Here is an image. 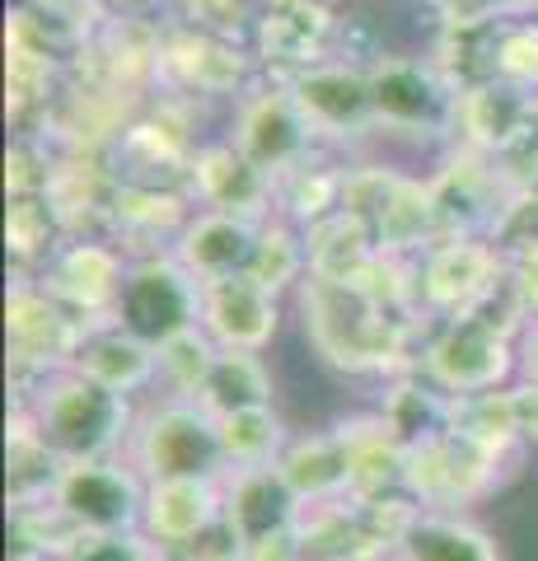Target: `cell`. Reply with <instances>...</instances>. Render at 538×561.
Returning a JSON list of instances; mask_svg holds the SVG:
<instances>
[{
    "label": "cell",
    "mask_w": 538,
    "mask_h": 561,
    "mask_svg": "<svg viewBox=\"0 0 538 561\" xmlns=\"http://www.w3.org/2000/svg\"><path fill=\"white\" fill-rule=\"evenodd\" d=\"M216 360H220V346L211 342V332L197 323L160 346V383L169 389V398H197L206 375L216 370Z\"/></svg>",
    "instance_id": "cell-37"
},
{
    "label": "cell",
    "mask_w": 538,
    "mask_h": 561,
    "mask_svg": "<svg viewBox=\"0 0 538 561\" xmlns=\"http://www.w3.org/2000/svg\"><path fill=\"white\" fill-rule=\"evenodd\" d=\"M5 561H51V557H47L33 538H24V534L10 524V552H5Z\"/></svg>",
    "instance_id": "cell-48"
},
{
    "label": "cell",
    "mask_w": 538,
    "mask_h": 561,
    "mask_svg": "<svg viewBox=\"0 0 538 561\" xmlns=\"http://www.w3.org/2000/svg\"><path fill=\"white\" fill-rule=\"evenodd\" d=\"M276 472H282L286 486L305 505L352 496V459H346V445H342L337 431L295 435L286 445V454L276 459Z\"/></svg>",
    "instance_id": "cell-25"
},
{
    "label": "cell",
    "mask_w": 538,
    "mask_h": 561,
    "mask_svg": "<svg viewBox=\"0 0 538 561\" xmlns=\"http://www.w3.org/2000/svg\"><path fill=\"white\" fill-rule=\"evenodd\" d=\"M286 84L319 140H356L379 127L366 66H356L346 57H328L319 66L300 70V76Z\"/></svg>",
    "instance_id": "cell-12"
},
{
    "label": "cell",
    "mask_w": 538,
    "mask_h": 561,
    "mask_svg": "<svg viewBox=\"0 0 538 561\" xmlns=\"http://www.w3.org/2000/svg\"><path fill=\"white\" fill-rule=\"evenodd\" d=\"M202 412H211L216 421L253 408H272V375L257 351H220L216 370L206 375L202 393L193 398Z\"/></svg>",
    "instance_id": "cell-30"
},
{
    "label": "cell",
    "mask_w": 538,
    "mask_h": 561,
    "mask_svg": "<svg viewBox=\"0 0 538 561\" xmlns=\"http://www.w3.org/2000/svg\"><path fill=\"white\" fill-rule=\"evenodd\" d=\"M506 276V257L492 239H440L416 257L422 309L436 319H463Z\"/></svg>",
    "instance_id": "cell-11"
},
{
    "label": "cell",
    "mask_w": 538,
    "mask_h": 561,
    "mask_svg": "<svg viewBox=\"0 0 538 561\" xmlns=\"http://www.w3.org/2000/svg\"><path fill=\"white\" fill-rule=\"evenodd\" d=\"M220 445H225V459H230V472L272 468L286 454L290 435H286V421L272 408H253V412H234L220 421Z\"/></svg>",
    "instance_id": "cell-33"
},
{
    "label": "cell",
    "mask_w": 538,
    "mask_h": 561,
    "mask_svg": "<svg viewBox=\"0 0 538 561\" xmlns=\"http://www.w3.org/2000/svg\"><path fill=\"white\" fill-rule=\"evenodd\" d=\"M160 66L183 90L197 94H244L249 80L244 51L230 38H216V33H179V38H169L160 51Z\"/></svg>",
    "instance_id": "cell-23"
},
{
    "label": "cell",
    "mask_w": 538,
    "mask_h": 561,
    "mask_svg": "<svg viewBox=\"0 0 538 561\" xmlns=\"http://www.w3.org/2000/svg\"><path fill=\"white\" fill-rule=\"evenodd\" d=\"M455 431H463L468 440L511 454L525 435H519V412H515V393L511 389H492V393H473V398H455Z\"/></svg>",
    "instance_id": "cell-35"
},
{
    "label": "cell",
    "mask_w": 538,
    "mask_h": 561,
    "mask_svg": "<svg viewBox=\"0 0 538 561\" xmlns=\"http://www.w3.org/2000/svg\"><path fill=\"white\" fill-rule=\"evenodd\" d=\"M501 463H506V454L501 449L468 440L463 431L449 426V431L436 435V440L408 449L403 491L422 505V511L459 515L463 505L482 501L501 482Z\"/></svg>",
    "instance_id": "cell-5"
},
{
    "label": "cell",
    "mask_w": 538,
    "mask_h": 561,
    "mask_svg": "<svg viewBox=\"0 0 538 561\" xmlns=\"http://www.w3.org/2000/svg\"><path fill=\"white\" fill-rule=\"evenodd\" d=\"M515 370H519L515 342L482 328L478 319H440V328L422 337V351H416V375H426L449 398L506 389Z\"/></svg>",
    "instance_id": "cell-6"
},
{
    "label": "cell",
    "mask_w": 538,
    "mask_h": 561,
    "mask_svg": "<svg viewBox=\"0 0 538 561\" xmlns=\"http://www.w3.org/2000/svg\"><path fill=\"white\" fill-rule=\"evenodd\" d=\"M455 136L463 150L488 154V160L506 164L538 136V99L515 90L506 80H488L459 94Z\"/></svg>",
    "instance_id": "cell-13"
},
{
    "label": "cell",
    "mask_w": 538,
    "mask_h": 561,
    "mask_svg": "<svg viewBox=\"0 0 538 561\" xmlns=\"http://www.w3.org/2000/svg\"><path fill=\"white\" fill-rule=\"evenodd\" d=\"M506 267H511V276H515V286H519V295H525V305H529V313L538 319V249H529V253H519V257H506Z\"/></svg>",
    "instance_id": "cell-44"
},
{
    "label": "cell",
    "mask_w": 538,
    "mask_h": 561,
    "mask_svg": "<svg viewBox=\"0 0 538 561\" xmlns=\"http://www.w3.org/2000/svg\"><path fill=\"white\" fill-rule=\"evenodd\" d=\"M220 515H225L220 482H193V478L150 482L141 529L150 534V542H160L164 552H173V548H183L187 538H197L202 529H211Z\"/></svg>",
    "instance_id": "cell-22"
},
{
    "label": "cell",
    "mask_w": 538,
    "mask_h": 561,
    "mask_svg": "<svg viewBox=\"0 0 538 561\" xmlns=\"http://www.w3.org/2000/svg\"><path fill=\"white\" fill-rule=\"evenodd\" d=\"M187 202L154 183H117L113 192V225L131 239H173L187 230Z\"/></svg>",
    "instance_id": "cell-31"
},
{
    "label": "cell",
    "mask_w": 538,
    "mask_h": 561,
    "mask_svg": "<svg viewBox=\"0 0 538 561\" xmlns=\"http://www.w3.org/2000/svg\"><path fill=\"white\" fill-rule=\"evenodd\" d=\"M183 10L197 33H216V38H230V43L239 24L249 20V0H183Z\"/></svg>",
    "instance_id": "cell-42"
},
{
    "label": "cell",
    "mask_w": 538,
    "mask_h": 561,
    "mask_svg": "<svg viewBox=\"0 0 538 561\" xmlns=\"http://www.w3.org/2000/svg\"><path fill=\"white\" fill-rule=\"evenodd\" d=\"M436 10L445 28H492L511 20L506 0H436Z\"/></svg>",
    "instance_id": "cell-43"
},
{
    "label": "cell",
    "mask_w": 538,
    "mask_h": 561,
    "mask_svg": "<svg viewBox=\"0 0 538 561\" xmlns=\"http://www.w3.org/2000/svg\"><path fill=\"white\" fill-rule=\"evenodd\" d=\"M346 445V459H352V496L370 501V496H389V491H403V468H408V449L393 440L389 426L375 416H352L333 426Z\"/></svg>",
    "instance_id": "cell-27"
},
{
    "label": "cell",
    "mask_w": 538,
    "mask_h": 561,
    "mask_svg": "<svg viewBox=\"0 0 538 561\" xmlns=\"http://www.w3.org/2000/svg\"><path fill=\"white\" fill-rule=\"evenodd\" d=\"M150 482L123 459L66 463L51 501L80 524V534H131L146 519Z\"/></svg>",
    "instance_id": "cell-10"
},
{
    "label": "cell",
    "mask_w": 538,
    "mask_h": 561,
    "mask_svg": "<svg viewBox=\"0 0 538 561\" xmlns=\"http://www.w3.org/2000/svg\"><path fill=\"white\" fill-rule=\"evenodd\" d=\"M276 295L249 276H225L202 286V328L220 351H263L276 337Z\"/></svg>",
    "instance_id": "cell-16"
},
{
    "label": "cell",
    "mask_w": 538,
    "mask_h": 561,
    "mask_svg": "<svg viewBox=\"0 0 538 561\" xmlns=\"http://www.w3.org/2000/svg\"><path fill=\"white\" fill-rule=\"evenodd\" d=\"M61 234L66 225L57 216V202L51 197H10L5 210V243L14 262H51L61 249Z\"/></svg>",
    "instance_id": "cell-34"
},
{
    "label": "cell",
    "mask_w": 538,
    "mask_h": 561,
    "mask_svg": "<svg viewBox=\"0 0 538 561\" xmlns=\"http://www.w3.org/2000/svg\"><path fill=\"white\" fill-rule=\"evenodd\" d=\"M249 561H305V548H300V534H276V538H263L249 548Z\"/></svg>",
    "instance_id": "cell-45"
},
{
    "label": "cell",
    "mask_w": 538,
    "mask_h": 561,
    "mask_svg": "<svg viewBox=\"0 0 538 561\" xmlns=\"http://www.w3.org/2000/svg\"><path fill=\"white\" fill-rule=\"evenodd\" d=\"M164 557L169 561H249V542H244V534H239L230 519L220 515L211 529H202L197 538H187L183 548H173Z\"/></svg>",
    "instance_id": "cell-41"
},
{
    "label": "cell",
    "mask_w": 538,
    "mask_h": 561,
    "mask_svg": "<svg viewBox=\"0 0 538 561\" xmlns=\"http://www.w3.org/2000/svg\"><path fill=\"white\" fill-rule=\"evenodd\" d=\"M295 534H300L305 561H389L393 557V542L379 534L370 505L356 496L305 505Z\"/></svg>",
    "instance_id": "cell-17"
},
{
    "label": "cell",
    "mask_w": 538,
    "mask_h": 561,
    "mask_svg": "<svg viewBox=\"0 0 538 561\" xmlns=\"http://www.w3.org/2000/svg\"><path fill=\"white\" fill-rule=\"evenodd\" d=\"M379 421H385L389 435L403 449H416V445L436 440L440 431H449V421H455V398L440 393L426 375L408 370V375L393 379V389L385 393V402H379Z\"/></svg>",
    "instance_id": "cell-28"
},
{
    "label": "cell",
    "mask_w": 538,
    "mask_h": 561,
    "mask_svg": "<svg viewBox=\"0 0 538 561\" xmlns=\"http://www.w3.org/2000/svg\"><path fill=\"white\" fill-rule=\"evenodd\" d=\"M511 20H525V14H538V0H506Z\"/></svg>",
    "instance_id": "cell-49"
},
{
    "label": "cell",
    "mask_w": 538,
    "mask_h": 561,
    "mask_svg": "<svg viewBox=\"0 0 538 561\" xmlns=\"http://www.w3.org/2000/svg\"><path fill=\"white\" fill-rule=\"evenodd\" d=\"M492 243L501 249V257H519V253L538 249V187H519L515 192L506 216L496 220Z\"/></svg>",
    "instance_id": "cell-40"
},
{
    "label": "cell",
    "mask_w": 538,
    "mask_h": 561,
    "mask_svg": "<svg viewBox=\"0 0 538 561\" xmlns=\"http://www.w3.org/2000/svg\"><path fill=\"white\" fill-rule=\"evenodd\" d=\"M300 309H305L309 342H314V351L333 370H346V375L416 370V356H408L416 323L393 319V313L379 309L360 286H337V280L305 276Z\"/></svg>",
    "instance_id": "cell-1"
},
{
    "label": "cell",
    "mask_w": 538,
    "mask_h": 561,
    "mask_svg": "<svg viewBox=\"0 0 538 561\" xmlns=\"http://www.w3.org/2000/svg\"><path fill=\"white\" fill-rule=\"evenodd\" d=\"M305 257H309V276L337 280V286H356V280L375 267L379 249H375L370 225L337 206L333 216L305 225Z\"/></svg>",
    "instance_id": "cell-26"
},
{
    "label": "cell",
    "mask_w": 538,
    "mask_h": 561,
    "mask_svg": "<svg viewBox=\"0 0 538 561\" xmlns=\"http://www.w3.org/2000/svg\"><path fill=\"white\" fill-rule=\"evenodd\" d=\"M127 267L131 262L117 253L113 243L76 239V243H61L57 257L43 267V286L57 295L66 309H76L80 319L108 323L117 313V300H123Z\"/></svg>",
    "instance_id": "cell-14"
},
{
    "label": "cell",
    "mask_w": 538,
    "mask_h": 561,
    "mask_svg": "<svg viewBox=\"0 0 538 561\" xmlns=\"http://www.w3.org/2000/svg\"><path fill=\"white\" fill-rule=\"evenodd\" d=\"M436 243V210H431V192L426 183L403 179L393 192L389 210L375 225V249L385 257H422Z\"/></svg>",
    "instance_id": "cell-32"
},
{
    "label": "cell",
    "mask_w": 538,
    "mask_h": 561,
    "mask_svg": "<svg viewBox=\"0 0 538 561\" xmlns=\"http://www.w3.org/2000/svg\"><path fill=\"white\" fill-rule=\"evenodd\" d=\"M337 38V20L319 0H295V5H272L257 20V51L272 66H286L290 80L300 70L328 61V47Z\"/></svg>",
    "instance_id": "cell-21"
},
{
    "label": "cell",
    "mask_w": 538,
    "mask_h": 561,
    "mask_svg": "<svg viewBox=\"0 0 538 561\" xmlns=\"http://www.w3.org/2000/svg\"><path fill=\"white\" fill-rule=\"evenodd\" d=\"M61 561H169L160 542H150L146 529L131 534H84Z\"/></svg>",
    "instance_id": "cell-39"
},
{
    "label": "cell",
    "mask_w": 538,
    "mask_h": 561,
    "mask_svg": "<svg viewBox=\"0 0 538 561\" xmlns=\"http://www.w3.org/2000/svg\"><path fill=\"white\" fill-rule=\"evenodd\" d=\"M61 454L43 440L38 421L28 408H10V440H5V501L10 511H28V505L51 501L61 482Z\"/></svg>",
    "instance_id": "cell-24"
},
{
    "label": "cell",
    "mask_w": 538,
    "mask_h": 561,
    "mask_svg": "<svg viewBox=\"0 0 538 561\" xmlns=\"http://www.w3.org/2000/svg\"><path fill=\"white\" fill-rule=\"evenodd\" d=\"M515 351H519V379L538 383V319L525 328V337L515 342Z\"/></svg>",
    "instance_id": "cell-47"
},
{
    "label": "cell",
    "mask_w": 538,
    "mask_h": 561,
    "mask_svg": "<svg viewBox=\"0 0 538 561\" xmlns=\"http://www.w3.org/2000/svg\"><path fill=\"white\" fill-rule=\"evenodd\" d=\"M14 408L33 412L43 440L61 454V463L117 459L131 445V431H136L131 402L94 379H84L80 370L51 375L28 402H14Z\"/></svg>",
    "instance_id": "cell-2"
},
{
    "label": "cell",
    "mask_w": 538,
    "mask_h": 561,
    "mask_svg": "<svg viewBox=\"0 0 538 561\" xmlns=\"http://www.w3.org/2000/svg\"><path fill=\"white\" fill-rule=\"evenodd\" d=\"M300 276H309L305 234H295L290 220H263L257 253L249 262V280H257V286L272 295H282L286 286H300Z\"/></svg>",
    "instance_id": "cell-36"
},
{
    "label": "cell",
    "mask_w": 538,
    "mask_h": 561,
    "mask_svg": "<svg viewBox=\"0 0 538 561\" xmlns=\"http://www.w3.org/2000/svg\"><path fill=\"white\" fill-rule=\"evenodd\" d=\"M131 468L146 482H225L230 478V459L220 445V421L202 412L193 398H164L160 408L136 416L131 431Z\"/></svg>",
    "instance_id": "cell-3"
},
{
    "label": "cell",
    "mask_w": 538,
    "mask_h": 561,
    "mask_svg": "<svg viewBox=\"0 0 538 561\" xmlns=\"http://www.w3.org/2000/svg\"><path fill=\"white\" fill-rule=\"evenodd\" d=\"M5 328H10V379H14V402H28L51 375L71 370L84 332L94 323L66 309L43 280H14L10 305H5Z\"/></svg>",
    "instance_id": "cell-4"
},
{
    "label": "cell",
    "mask_w": 538,
    "mask_h": 561,
    "mask_svg": "<svg viewBox=\"0 0 538 561\" xmlns=\"http://www.w3.org/2000/svg\"><path fill=\"white\" fill-rule=\"evenodd\" d=\"M496 80L538 99V24L506 20L496 33Z\"/></svg>",
    "instance_id": "cell-38"
},
{
    "label": "cell",
    "mask_w": 538,
    "mask_h": 561,
    "mask_svg": "<svg viewBox=\"0 0 538 561\" xmlns=\"http://www.w3.org/2000/svg\"><path fill=\"white\" fill-rule=\"evenodd\" d=\"M366 70H370L379 127L412 131V136H455L459 90L445 80V70L436 61L375 57Z\"/></svg>",
    "instance_id": "cell-8"
},
{
    "label": "cell",
    "mask_w": 538,
    "mask_h": 561,
    "mask_svg": "<svg viewBox=\"0 0 538 561\" xmlns=\"http://www.w3.org/2000/svg\"><path fill=\"white\" fill-rule=\"evenodd\" d=\"M511 393H515V412H519V435L538 445V383H525V379H519Z\"/></svg>",
    "instance_id": "cell-46"
},
{
    "label": "cell",
    "mask_w": 538,
    "mask_h": 561,
    "mask_svg": "<svg viewBox=\"0 0 538 561\" xmlns=\"http://www.w3.org/2000/svg\"><path fill=\"white\" fill-rule=\"evenodd\" d=\"M257 234L263 225L244 216H225V210H202L187 220V230L173 243V257L193 272L202 286L225 276H249V262L257 253Z\"/></svg>",
    "instance_id": "cell-18"
},
{
    "label": "cell",
    "mask_w": 538,
    "mask_h": 561,
    "mask_svg": "<svg viewBox=\"0 0 538 561\" xmlns=\"http://www.w3.org/2000/svg\"><path fill=\"white\" fill-rule=\"evenodd\" d=\"M113 319L131 337H141L160 351L169 337L202 323V280L173 253H146L127 267V286Z\"/></svg>",
    "instance_id": "cell-7"
},
{
    "label": "cell",
    "mask_w": 538,
    "mask_h": 561,
    "mask_svg": "<svg viewBox=\"0 0 538 561\" xmlns=\"http://www.w3.org/2000/svg\"><path fill=\"white\" fill-rule=\"evenodd\" d=\"M187 183L202 197L206 210H225V216H244V220H272L267 210L276 202V183L267 179L253 160H244V150L234 140H216L193 154Z\"/></svg>",
    "instance_id": "cell-15"
},
{
    "label": "cell",
    "mask_w": 538,
    "mask_h": 561,
    "mask_svg": "<svg viewBox=\"0 0 538 561\" xmlns=\"http://www.w3.org/2000/svg\"><path fill=\"white\" fill-rule=\"evenodd\" d=\"M220 486H225V519L244 534L249 548L263 542V538L290 534L305 515V501L286 486L276 463L272 468H239Z\"/></svg>",
    "instance_id": "cell-19"
},
{
    "label": "cell",
    "mask_w": 538,
    "mask_h": 561,
    "mask_svg": "<svg viewBox=\"0 0 538 561\" xmlns=\"http://www.w3.org/2000/svg\"><path fill=\"white\" fill-rule=\"evenodd\" d=\"M393 561H501V552H496L492 534L478 529L473 519L445 515V511H422V519L398 542Z\"/></svg>",
    "instance_id": "cell-29"
},
{
    "label": "cell",
    "mask_w": 538,
    "mask_h": 561,
    "mask_svg": "<svg viewBox=\"0 0 538 561\" xmlns=\"http://www.w3.org/2000/svg\"><path fill=\"white\" fill-rule=\"evenodd\" d=\"M314 140L319 136L305 122L300 103H295V94H290V84H257V90L239 94L234 146L244 150V160H253L272 183H282L286 173L309 164Z\"/></svg>",
    "instance_id": "cell-9"
},
{
    "label": "cell",
    "mask_w": 538,
    "mask_h": 561,
    "mask_svg": "<svg viewBox=\"0 0 538 561\" xmlns=\"http://www.w3.org/2000/svg\"><path fill=\"white\" fill-rule=\"evenodd\" d=\"M71 370L103 383V389L131 398V393L150 389V383L160 379V351H154L150 342H141V337H131L117 319H108V323H94L90 332H84Z\"/></svg>",
    "instance_id": "cell-20"
}]
</instances>
